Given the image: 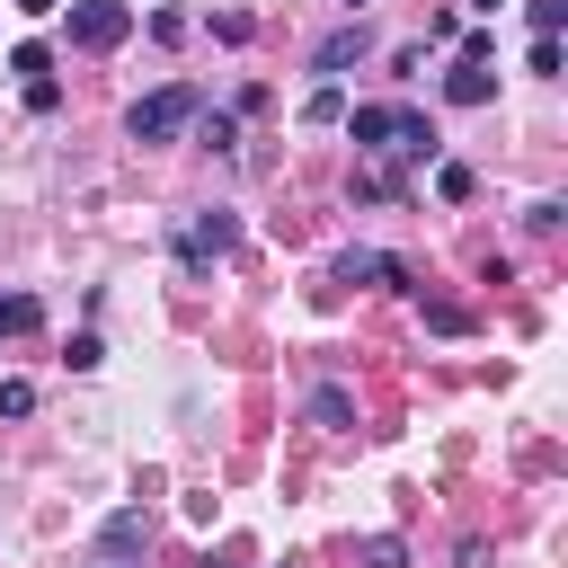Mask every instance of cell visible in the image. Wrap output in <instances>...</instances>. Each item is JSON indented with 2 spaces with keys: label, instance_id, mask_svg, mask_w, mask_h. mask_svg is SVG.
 <instances>
[{
  "label": "cell",
  "instance_id": "cell-18",
  "mask_svg": "<svg viewBox=\"0 0 568 568\" xmlns=\"http://www.w3.org/2000/svg\"><path fill=\"white\" fill-rule=\"evenodd\" d=\"M426 328H444V337H462V328H470V311H462V302H426Z\"/></svg>",
  "mask_w": 568,
  "mask_h": 568
},
{
  "label": "cell",
  "instance_id": "cell-6",
  "mask_svg": "<svg viewBox=\"0 0 568 568\" xmlns=\"http://www.w3.org/2000/svg\"><path fill=\"white\" fill-rule=\"evenodd\" d=\"M337 284H399V293H408V257H382V248H346V257H337Z\"/></svg>",
  "mask_w": 568,
  "mask_h": 568
},
{
  "label": "cell",
  "instance_id": "cell-17",
  "mask_svg": "<svg viewBox=\"0 0 568 568\" xmlns=\"http://www.w3.org/2000/svg\"><path fill=\"white\" fill-rule=\"evenodd\" d=\"M355 195H364V204H390V195H399V178H390V169H364V178H355Z\"/></svg>",
  "mask_w": 568,
  "mask_h": 568
},
{
  "label": "cell",
  "instance_id": "cell-14",
  "mask_svg": "<svg viewBox=\"0 0 568 568\" xmlns=\"http://www.w3.org/2000/svg\"><path fill=\"white\" fill-rule=\"evenodd\" d=\"M364 568H408V541H399V532H373V541H364Z\"/></svg>",
  "mask_w": 568,
  "mask_h": 568
},
{
  "label": "cell",
  "instance_id": "cell-24",
  "mask_svg": "<svg viewBox=\"0 0 568 568\" xmlns=\"http://www.w3.org/2000/svg\"><path fill=\"white\" fill-rule=\"evenodd\" d=\"M470 9H488V18H497V9H506V0H470Z\"/></svg>",
  "mask_w": 568,
  "mask_h": 568
},
{
  "label": "cell",
  "instance_id": "cell-4",
  "mask_svg": "<svg viewBox=\"0 0 568 568\" xmlns=\"http://www.w3.org/2000/svg\"><path fill=\"white\" fill-rule=\"evenodd\" d=\"M364 53H373V27H364V18H346L337 36H320V53H311V71H320V80H346V71H355Z\"/></svg>",
  "mask_w": 568,
  "mask_h": 568
},
{
  "label": "cell",
  "instance_id": "cell-8",
  "mask_svg": "<svg viewBox=\"0 0 568 568\" xmlns=\"http://www.w3.org/2000/svg\"><path fill=\"white\" fill-rule=\"evenodd\" d=\"M98 541H106V559H133V550H151V524H142V515H106Z\"/></svg>",
  "mask_w": 568,
  "mask_h": 568
},
{
  "label": "cell",
  "instance_id": "cell-1",
  "mask_svg": "<svg viewBox=\"0 0 568 568\" xmlns=\"http://www.w3.org/2000/svg\"><path fill=\"white\" fill-rule=\"evenodd\" d=\"M195 106H204V98H195L186 80H169V89H151V98L124 106V133H133V142H178V133L195 124Z\"/></svg>",
  "mask_w": 568,
  "mask_h": 568
},
{
  "label": "cell",
  "instance_id": "cell-15",
  "mask_svg": "<svg viewBox=\"0 0 568 568\" xmlns=\"http://www.w3.org/2000/svg\"><path fill=\"white\" fill-rule=\"evenodd\" d=\"M9 71H18V80H53V53H44V44H18Z\"/></svg>",
  "mask_w": 568,
  "mask_h": 568
},
{
  "label": "cell",
  "instance_id": "cell-20",
  "mask_svg": "<svg viewBox=\"0 0 568 568\" xmlns=\"http://www.w3.org/2000/svg\"><path fill=\"white\" fill-rule=\"evenodd\" d=\"M524 18H532V36H559V27H568V0H532Z\"/></svg>",
  "mask_w": 568,
  "mask_h": 568
},
{
  "label": "cell",
  "instance_id": "cell-2",
  "mask_svg": "<svg viewBox=\"0 0 568 568\" xmlns=\"http://www.w3.org/2000/svg\"><path fill=\"white\" fill-rule=\"evenodd\" d=\"M124 36H133L124 0H71V53H115Z\"/></svg>",
  "mask_w": 568,
  "mask_h": 568
},
{
  "label": "cell",
  "instance_id": "cell-23",
  "mask_svg": "<svg viewBox=\"0 0 568 568\" xmlns=\"http://www.w3.org/2000/svg\"><path fill=\"white\" fill-rule=\"evenodd\" d=\"M9 9H18V18H53L62 0H9Z\"/></svg>",
  "mask_w": 568,
  "mask_h": 568
},
{
  "label": "cell",
  "instance_id": "cell-10",
  "mask_svg": "<svg viewBox=\"0 0 568 568\" xmlns=\"http://www.w3.org/2000/svg\"><path fill=\"white\" fill-rule=\"evenodd\" d=\"M36 320H44V302H36V293H0V337H27Z\"/></svg>",
  "mask_w": 568,
  "mask_h": 568
},
{
  "label": "cell",
  "instance_id": "cell-3",
  "mask_svg": "<svg viewBox=\"0 0 568 568\" xmlns=\"http://www.w3.org/2000/svg\"><path fill=\"white\" fill-rule=\"evenodd\" d=\"M231 240H240V222H231V204H213V213H195V222L178 231V257H186V266L204 275L213 257H231Z\"/></svg>",
  "mask_w": 568,
  "mask_h": 568
},
{
  "label": "cell",
  "instance_id": "cell-22",
  "mask_svg": "<svg viewBox=\"0 0 568 568\" xmlns=\"http://www.w3.org/2000/svg\"><path fill=\"white\" fill-rule=\"evenodd\" d=\"M36 408V382H0V417H27Z\"/></svg>",
  "mask_w": 568,
  "mask_h": 568
},
{
  "label": "cell",
  "instance_id": "cell-5",
  "mask_svg": "<svg viewBox=\"0 0 568 568\" xmlns=\"http://www.w3.org/2000/svg\"><path fill=\"white\" fill-rule=\"evenodd\" d=\"M399 115H408V106H346L355 151H373V160H382V151H399Z\"/></svg>",
  "mask_w": 568,
  "mask_h": 568
},
{
  "label": "cell",
  "instance_id": "cell-7",
  "mask_svg": "<svg viewBox=\"0 0 568 568\" xmlns=\"http://www.w3.org/2000/svg\"><path fill=\"white\" fill-rule=\"evenodd\" d=\"M444 98H453V106H488V98H497V71H488V62H453V71H444Z\"/></svg>",
  "mask_w": 568,
  "mask_h": 568
},
{
  "label": "cell",
  "instance_id": "cell-13",
  "mask_svg": "<svg viewBox=\"0 0 568 568\" xmlns=\"http://www.w3.org/2000/svg\"><path fill=\"white\" fill-rule=\"evenodd\" d=\"M399 151H408V160H435V124H426V115H399Z\"/></svg>",
  "mask_w": 568,
  "mask_h": 568
},
{
  "label": "cell",
  "instance_id": "cell-25",
  "mask_svg": "<svg viewBox=\"0 0 568 568\" xmlns=\"http://www.w3.org/2000/svg\"><path fill=\"white\" fill-rule=\"evenodd\" d=\"M346 9H364V0H346Z\"/></svg>",
  "mask_w": 568,
  "mask_h": 568
},
{
  "label": "cell",
  "instance_id": "cell-16",
  "mask_svg": "<svg viewBox=\"0 0 568 568\" xmlns=\"http://www.w3.org/2000/svg\"><path fill=\"white\" fill-rule=\"evenodd\" d=\"M204 151H240V115H204Z\"/></svg>",
  "mask_w": 568,
  "mask_h": 568
},
{
  "label": "cell",
  "instance_id": "cell-12",
  "mask_svg": "<svg viewBox=\"0 0 568 568\" xmlns=\"http://www.w3.org/2000/svg\"><path fill=\"white\" fill-rule=\"evenodd\" d=\"M435 195H444V204H470V195H479V178H470L462 160H444V169H435Z\"/></svg>",
  "mask_w": 568,
  "mask_h": 568
},
{
  "label": "cell",
  "instance_id": "cell-19",
  "mask_svg": "<svg viewBox=\"0 0 568 568\" xmlns=\"http://www.w3.org/2000/svg\"><path fill=\"white\" fill-rule=\"evenodd\" d=\"M98 364H106V346H98V328H80L71 337V373H98Z\"/></svg>",
  "mask_w": 568,
  "mask_h": 568
},
{
  "label": "cell",
  "instance_id": "cell-11",
  "mask_svg": "<svg viewBox=\"0 0 568 568\" xmlns=\"http://www.w3.org/2000/svg\"><path fill=\"white\" fill-rule=\"evenodd\" d=\"M311 417H320V426H355V399H346L337 382H320V390H311Z\"/></svg>",
  "mask_w": 568,
  "mask_h": 568
},
{
  "label": "cell",
  "instance_id": "cell-21",
  "mask_svg": "<svg viewBox=\"0 0 568 568\" xmlns=\"http://www.w3.org/2000/svg\"><path fill=\"white\" fill-rule=\"evenodd\" d=\"M62 106V80H27V115H53Z\"/></svg>",
  "mask_w": 568,
  "mask_h": 568
},
{
  "label": "cell",
  "instance_id": "cell-9",
  "mask_svg": "<svg viewBox=\"0 0 568 568\" xmlns=\"http://www.w3.org/2000/svg\"><path fill=\"white\" fill-rule=\"evenodd\" d=\"M302 124H346V89H337V80H320V89L302 98Z\"/></svg>",
  "mask_w": 568,
  "mask_h": 568
}]
</instances>
